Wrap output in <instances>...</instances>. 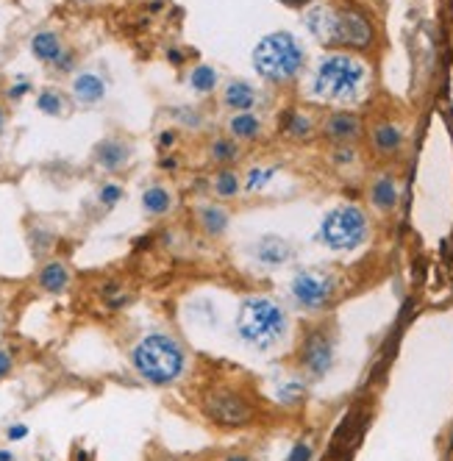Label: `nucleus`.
Listing matches in <instances>:
<instances>
[{
	"label": "nucleus",
	"instance_id": "obj_1",
	"mask_svg": "<svg viewBox=\"0 0 453 461\" xmlns=\"http://www.w3.org/2000/svg\"><path fill=\"white\" fill-rule=\"evenodd\" d=\"M370 84L373 70L359 53L329 50L314 61L306 89L314 104L331 109H353L367 101Z\"/></svg>",
	"mask_w": 453,
	"mask_h": 461
},
{
	"label": "nucleus",
	"instance_id": "obj_2",
	"mask_svg": "<svg viewBox=\"0 0 453 461\" xmlns=\"http://www.w3.org/2000/svg\"><path fill=\"white\" fill-rule=\"evenodd\" d=\"M304 25L309 34L329 50L362 53L376 40L373 20L342 0H320L304 12Z\"/></svg>",
	"mask_w": 453,
	"mask_h": 461
},
{
	"label": "nucleus",
	"instance_id": "obj_3",
	"mask_svg": "<svg viewBox=\"0 0 453 461\" xmlns=\"http://www.w3.org/2000/svg\"><path fill=\"white\" fill-rule=\"evenodd\" d=\"M186 350L184 345L165 331H150L140 337L131 348V367L150 386H173L186 373Z\"/></svg>",
	"mask_w": 453,
	"mask_h": 461
},
{
	"label": "nucleus",
	"instance_id": "obj_4",
	"mask_svg": "<svg viewBox=\"0 0 453 461\" xmlns=\"http://www.w3.org/2000/svg\"><path fill=\"white\" fill-rule=\"evenodd\" d=\"M286 328H289V314L270 294H248L237 309L234 331L253 350L276 348L284 339Z\"/></svg>",
	"mask_w": 453,
	"mask_h": 461
},
{
	"label": "nucleus",
	"instance_id": "obj_5",
	"mask_svg": "<svg viewBox=\"0 0 453 461\" xmlns=\"http://www.w3.org/2000/svg\"><path fill=\"white\" fill-rule=\"evenodd\" d=\"M306 68V48L289 31H273L253 48V70L267 84H293Z\"/></svg>",
	"mask_w": 453,
	"mask_h": 461
},
{
	"label": "nucleus",
	"instance_id": "obj_6",
	"mask_svg": "<svg viewBox=\"0 0 453 461\" xmlns=\"http://www.w3.org/2000/svg\"><path fill=\"white\" fill-rule=\"evenodd\" d=\"M373 237V220L359 203H337L322 214L314 240L331 253H356Z\"/></svg>",
	"mask_w": 453,
	"mask_h": 461
},
{
	"label": "nucleus",
	"instance_id": "obj_7",
	"mask_svg": "<svg viewBox=\"0 0 453 461\" xmlns=\"http://www.w3.org/2000/svg\"><path fill=\"white\" fill-rule=\"evenodd\" d=\"M340 289V278L326 267H301L289 281V298L301 312H322Z\"/></svg>",
	"mask_w": 453,
	"mask_h": 461
},
{
	"label": "nucleus",
	"instance_id": "obj_8",
	"mask_svg": "<svg viewBox=\"0 0 453 461\" xmlns=\"http://www.w3.org/2000/svg\"><path fill=\"white\" fill-rule=\"evenodd\" d=\"M204 414L209 417V422L237 431V428H248L253 422L256 409L242 389L214 386L204 394Z\"/></svg>",
	"mask_w": 453,
	"mask_h": 461
},
{
	"label": "nucleus",
	"instance_id": "obj_9",
	"mask_svg": "<svg viewBox=\"0 0 453 461\" xmlns=\"http://www.w3.org/2000/svg\"><path fill=\"white\" fill-rule=\"evenodd\" d=\"M337 361V339L326 325L309 328L298 345V365L306 373V378L320 381L326 378Z\"/></svg>",
	"mask_w": 453,
	"mask_h": 461
},
{
	"label": "nucleus",
	"instance_id": "obj_10",
	"mask_svg": "<svg viewBox=\"0 0 453 461\" xmlns=\"http://www.w3.org/2000/svg\"><path fill=\"white\" fill-rule=\"evenodd\" d=\"M322 137H326L334 148H356L365 137L362 117L353 109H334L326 120H322Z\"/></svg>",
	"mask_w": 453,
	"mask_h": 461
},
{
	"label": "nucleus",
	"instance_id": "obj_11",
	"mask_svg": "<svg viewBox=\"0 0 453 461\" xmlns=\"http://www.w3.org/2000/svg\"><path fill=\"white\" fill-rule=\"evenodd\" d=\"M367 203L378 217H390L401 203V181L393 173H376L367 184Z\"/></svg>",
	"mask_w": 453,
	"mask_h": 461
},
{
	"label": "nucleus",
	"instance_id": "obj_12",
	"mask_svg": "<svg viewBox=\"0 0 453 461\" xmlns=\"http://www.w3.org/2000/svg\"><path fill=\"white\" fill-rule=\"evenodd\" d=\"M250 250H253V258L258 261V265L267 267V270L286 267L289 261L295 258L293 242H289L286 237H281V234H265V237H258Z\"/></svg>",
	"mask_w": 453,
	"mask_h": 461
},
{
	"label": "nucleus",
	"instance_id": "obj_13",
	"mask_svg": "<svg viewBox=\"0 0 453 461\" xmlns=\"http://www.w3.org/2000/svg\"><path fill=\"white\" fill-rule=\"evenodd\" d=\"M220 104L229 109L231 114L234 112H256V106L262 104V92H258L250 81L245 78H231L222 84V92H220Z\"/></svg>",
	"mask_w": 453,
	"mask_h": 461
},
{
	"label": "nucleus",
	"instance_id": "obj_14",
	"mask_svg": "<svg viewBox=\"0 0 453 461\" xmlns=\"http://www.w3.org/2000/svg\"><path fill=\"white\" fill-rule=\"evenodd\" d=\"M70 95L81 106H98L106 97V81L95 70H78L70 81Z\"/></svg>",
	"mask_w": 453,
	"mask_h": 461
},
{
	"label": "nucleus",
	"instance_id": "obj_15",
	"mask_svg": "<svg viewBox=\"0 0 453 461\" xmlns=\"http://www.w3.org/2000/svg\"><path fill=\"white\" fill-rule=\"evenodd\" d=\"M195 222L209 240H222L225 234H229V228H231V212L225 209L222 203L206 201V203L195 206Z\"/></svg>",
	"mask_w": 453,
	"mask_h": 461
},
{
	"label": "nucleus",
	"instance_id": "obj_16",
	"mask_svg": "<svg viewBox=\"0 0 453 461\" xmlns=\"http://www.w3.org/2000/svg\"><path fill=\"white\" fill-rule=\"evenodd\" d=\"M131 156H134L131 145L122 142V140H104V142L95 145V150H92L95 164H98L104 173H120V170H125L128 161H131Z\"/></svg>",
	"mask_w": 453,
	"mask_h": 461
},
{
	"label": "nucleus",
	"instance_id": "obj_17",
	"mask_svg": "<svg viewBox=\"0 0 453 461\" xmlns=\"http://www.w3.org/2000/svg\"><path fill=\"white\" fill-rule=\"evenodd\" d=\"M403 128L398 122H390V120H384V122H376L370 128V148L384 156V158H393L403 150Z\"/></svg>",
	"mask_w": 453,
	"mask_h": 461
},
{
	"label": "nucleus",
	"instance_id": "obj_18",
	"mask_svg": "<svg viewBox=\"0 0 453 461\" xmlns=\"http://www.w3.org/2000/svg\"><path fill=\"white\" fill-rule=\"evenodd\" d=\"M37 284L48 294H64L73 284V270L68 267V261L61 258H48L45 265L37 270Z\"/></svg>",
	"mask_w": 453,
	"mask_h": 461
},
{
	"label": "nucleus",
	"instance_id": "obj_19",
	"mask_svg": "<svg viewBox=\"0 0 453 461\" xmlns=\"http://www.w3.org/2000/svg\"><path fill=\"white\" fill-rule=\"evenodd\" d=\"M225 131H229V137L237 140L240 145L253 142V140L262 137L265 120H262V114H256V112H234L229 117V122H225Z\"/></svg>",
	"mask_w": 453,
	"mask_h": 461
},
{
	"label": "nucleus",
	"instance_id": "obj_20",
	"mask_svg": "<svg viewBox=\"0 0 453 461\" xmlns=\"http://www.w3.org/2000/svg\"><path fill=\"white\" fill-rule=\"evenodd\" d=\"M140 206L148 217H168L176 209V194L165 184H150L140 194Z\"/></svg>",
	"mask_w": 453,
	"mask_h": 461
},
{
	"label": "nucleus",
	"instance_id": "obj_21",
	"mask_svg": "<svg viewBox=\"0 0 453 461\" xmlns=\"http://www.w3.org/2000/svg\"><path fill=\"white\" fill-rule=\"evenodd\" d=\"M31 53H34L42 64H56L61 61V56L68 53V48H64L61 37L56 34V31H37L34 37H31Z\"/></svg>",
	"mask_w": 453,
	"mask_h": 461
},
{
	"label": "nucleus",
	"instance_id": "obj_22",
	"mask_svg": "<svg viewBox=\"0 0 453 461\" xmlns=\"http://www.w3.org/2000/svg\"><path fill=\"white\" fill-rule=\"evenodd\" d=\"M209 192L217 197V201H234L245 192V184L240 178V173L234 167H220L212 178H209Z\"/></svg>",
	"mask_w": 453,
	"mask_h": 461
},
{
	"label": "nucleus",
	"instance_id": "obj_23",
	"mask_svg": "<svg viewBox=\"0 0 453 461\" xmlns=\"http://www.w3.org/2000/svg\"><path fill=\"white\" fill-rule=\"evenodd\" d=\"M281 131L293 140V142H306L314 137V117L304 109H293L284 114V122H281Z\"/></svg>",
	"mask_w": 453,
	"mask_h": 461
},
{
	"label": "nucleus",
	"instance_id": "obj_24",
	"mask_svg": "<svg viewBox=\"0 0 453 461\" xmlns=\"http://www.w3.org/2000/svg\"><path fill=\"white\" fill-rule=\"evenodd\" d=\"M242 156V145L231 137H217L209 142V161L220 164V167H231Z\"/></svg>",
	"mask_w": 453,
	"mask_h": 461
},
{
	"label": "nucleus",
	"instance_id": "obj_25",
	"mask_svg": "<svg viewBox=\"0 0 453 461\" xmlns=\"http://www.w3.org/2000/svg\"><path fill=\"white\" fill-rule=\"evenodd\" d=\"M189 89L198 92V95H212L217 86H220V73L209 64H198V68L189 70V78H186Z\"/></svg>",
	"mask_w": 453,
	"mask_h": 461
},
{
	"label": "nucleus",
	"instance_id": "obj_26",
	"mask_svg": "<svg viewBox=\"0 0 453 461\" xmlns=\"http://www.w3.org/2000/svg\"><path fill=\"white\" fill-rule=\"evenodd\" d=\"M306 392H309V386H306L304 378H289L286 384L278 386V394H276V398H278L281 406H289V409H293V406H298V403L306 401Z\"/></svg>",
	"mask_w": 453,
	"mask_h": 461
},
{
	"label": "nucleus",
	"instance_id": "obj_27",
	"mask_svg": "<svg viewBox=\"0 0 453 461\" xmlns=\"http://www.w3.org/2000/svg\"><path fill=\"white\" fill-rule=\"evenodd\" d=\"M276 173H278V167H265V164H258V167H250V170L245 173V178H242L245 192L256 194V192L267 189V186H270V181L276 178Z\"/></svg>",
	"mask_w": 453,
	"mask_h": 461
},
{
	"label": "nucleus",
	"instance_id": "obj_28",
	"mask_svg": "<svg viewBox=\"0 0 453 461\" xmlns=\"http://www.w3.org/2000/svg\"><path fill=\"white\" fill-rule=\"evenodd\" d=\"M37 109L48 117H61L68 112V104H64V95L56 92V89H42L37 95Z\"/></svg>",
	"mask_w": 453,
	"mask_h": 461
},
{
	"label": "nucleus",
	"instance_id": "obj_29",
	"mask_svg": "<svg viewBox=\"0 0 453 461\" xmlns=\"http://www.w3.org/2000/svg\"><path fill=\"white\" fill-rule=\"evenodd\" d=\"M125 197V189L120 186V184H114V181H109V184H101V189H98V203L104 206V209H114L120 201Z\"/></svg>",
	"mask_w": 453,
	"mask_h": 461
},
{
	"label": "nucleus",
	"instance_id": "obj_30",
	"mask_svg": "<svg viewBox=\"0 0 453 461\" xmlns=\"http://www.w3.org/2000/svg\"><path fill=\"white\" fill-rule=\"evenodd\" d=\"M284 461H314V447H312V442H306V439L295 442L293 447H289V453L284 456Z\"/></svg>",
	"mask_w": 453,
	"mask_h": 461
},
{
	"label": "nucleus",
	"instance_id": "obj_31",
	"mask_svg": "<svg viewBox=\"0 0 453 461\" xmlns=\"http://www.w3.org/2000/svg\"><path fill=\"white\" fill-rule=\"evenodd\" d=\"M12 370H14V356L6 348H0V381L9 378Z\"/></svg>",
	"mask_w": 453,
	"mask_h": 461
},
{
	"label": "nucleus",
	"instance_id": "obj_32",
	"mask_svg": "<svg viewBox=\"0 0 453 461\" xmlns=\"http://www.w3.org/2000/svg\"><path fill=\"white\" fill-rule=\"evenodd\" d=\"M28 437V425L25 422H12L9 428H6V439L9 442H23Z\"/></svg>",
	"mask_w": 453,
	"mask_h": 461
},
{
	"label": "nucleus",
	"instance_id": "obj_33",
	"mask_svg": "<svg viewBox=\"0 0 453 461\" xmlns=\"http://www.w3.org/2000/svg\"><path fill=\"white\" fill-rule=\"evenodd\" d=\"M25 92H31V84H28V81L23 78V81H17V84H14V86L9 89V97H12V101H20V97H23Z\"/></svg>",
	"mask_w": 453,
	"mask_h": 461
},
{
	"label": "nucleus",
	"instance_id": "obj_34",
	"mask_svg": "<svg viewBox=\"0 0 453 461\" xmlns=\"http://www.w3.org/2000/svg\"><path fill=\"white\" fill-rule=\"evenodd\" d=\"M176 145V131H161L159 134V148H173Z\"/></svg>",
	"mask_w": 453,
	"mask_h": 461
},
{
	"label": "nucleus",
	"instance_id": "obj_35",
	"mask_svg": "<svg viewBox=\"0 0 453 461\" xmlns=\"http://www.w3.org/2000/svg\"><path fill=\"white\" fill-rule=\"evenodd\" d=\"M284 6H289V9H304V6H309L312 0H281Z\"/></svg>",
	"mask_w": 453,
	"mask_h": 461
},
{
	"label": "nucleus",
	"instance_id": "obj_36",
	"mask_svg": "<svg viewBox=\"0 0 453 461\" xmlns=\"http://www.w3.org/2000/svg\"><path fill=\"white\" fill-rule=\"evenodd\" d=\"M222 461H253V458H250L248 453H237V450H234V453H229V456H225Z\"/></svg>",
	"mask_w": 453,
	"mask_h": 461
},
{
	"label": "nucleus",
	"instance_id": "obj_37",
	"mask_svg": "<svg viewBox=\"0 0 453 461\" xmlns=\"http://www.w3.org/2000/svg\"><path fill=\"white\" fill-rule=\"evenodd\" d=\"M161 170H176L178 164H176V158H161V164H159Z\"/></svg>",
	"mask_w": 453,
	"mask_h": 461
},
{
	"label": "nucleus",
	"instance_id": "obj_38",
	"mask_svg": "<svg viewBox=\"0 0 453 461\" xmlns=\"http://www.w3.org/2000/svg\"><path fill=\"white\" fill-rule=\"evenodd\" d=\"M0 461H17V456L6 447H0Z\"/></svg>",
	"mask_w": 453,
	"mask_h": 461
},
{
	"label": "nucleus",
	"instance_id": "obj_39",
	"mask_svg": "<svg viewBox=\"0 0 453 461\" xmlns=\"http://www.w3.org/2000/svg\"><path fill=\"white\" fill-rule=\"evenodd\" d=\"M4 125H6V112L0 109V131H4Z\"/></svg>",
	"mask_w": 453,
	"mask_h": 461
},
{
	"label": "nucleus",
	"instance_id": "obj_40",
	"mask_svg": "<svg viewBox=\"0 0 453 461\" xmlns=\"http://www.w3.org/2000/svg\"><path fill=\"white\" fill-rule=\"evenodd\" d=\"M78 4H95V0H78Z\"/></svg>",
	"mask_w": 453,
	"mask_h": 461
}]
</instances>
